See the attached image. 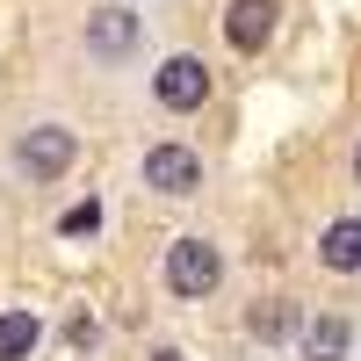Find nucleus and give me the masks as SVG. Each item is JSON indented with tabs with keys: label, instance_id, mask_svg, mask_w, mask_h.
<instances>
[{
	"label": "nucleus",
	"instance_id": "obj_1",
	"mask_svg": "<svg viewBox=\"0 0 361 361\" xmlns=\"http://www.w3.org/2000/svg\"><path fill=\"white\" fill-rule=\"evenodd\" d=\"M159 282L180 296V304H195V296H209L224 282V253L209 246V238H180V246H166V267H159Z\"/></svg>",
	"mask_w": 361,
	"mask_h": 361
},
{
	"label": "nucleus",
	"instance_id": "obj_2",
	"mask_svg": "<svg viewBox=\"0 0 361 361\" xmlns=\"http://www.w3.org/2000/svg\"><path fill=\"white\" fill-rule=\"evenodd\" d=\"M73 159H80V137H73L66 123H29V130L15 137V166H22L29 180H66Z\"/></svg>",
	"mask_w": 361,
	"mask_h": 361
},
{
	"label": "nucleus",
	"instance_id": "obj_3",
	"mask_svg": "<svg viewBox=\"0 0 361 361\" xmlns=\"http://www.w3.org/2000/svg\"><path fill=\"white\" fill-rule=\"evenodd\" d=\"M152 94H159V109H173V116L202 109V102H209V66H202V58H188V51H173L166 66L152 73Z\"/></svg>",
	"mask_w": 361,
	"mask_h": 361
},
{
	"label": "nucleus",
	"instance_id": "obj_4",
	"mask_svg": "<svg viewBox=\"0 0 361 361\" xmlns=\"http://www.w3.org/2000/svg\"><path fill=\"white\" fill-rule=\"evenodd\" d=\"M145 188L152 195H195L202 188V159L188 145H152L145 152Z\"/></svg>",
	"mask_w": 361,
	"mask_h": 361
},
{
	"label": "nucleus",
	"instance_id": "obj_5",
	"mask_svg": "<svg viewBox=\"0 0 361 361\" xmlns=\"http://www.w3.org/2000/svg\"><path fill=\"white\" fill-rule=\"evenodd\" d=\"M275 15H282L275 0H231V8H224V44L246 51V58L267 51V37H275Z\"/></svg>",
	"mask_w": 361,
	"mask_h": 361
},
{
	"label": "nucleus",
	"instance_id": "obj_6",
	"mask_svg": "<svg viewBox=\"0 0 361 361\" xmlns=\"http://www.w3.org/2000/svg\"><path fill=\"white\" fill-rule=\"evenodd\" d=\"M87 51L94 58H130L137 51V15L130 8H94L87 15Z\"/></svg>",
	"mask_w": 361,
	"mask_h": 361
},
{
	"label": "nucleus",
	"instance_id": "obj_7",
	"mask_svg": "<svg viewBox=\"0 0 361 361\" xmlns=\"http://www.w3.org/2000/svg\"><path fill=\"white\" fill-rule=\"evenodd\" d=\"M318 260L333 267V275H361V217L325 224V238H318Z\"/></svg>",
	"mask_w": 361,
	"mask_h": 361
},
{
	"label": "nucleus",
	"instance_id": "obj_8",
	"mask_svg": "<svg viewBox=\"0 0 361 361\" xmlns=\"http://www.w3.org/2000/svg\"><path fill=\"white\" fill-rule=\"evenodd\" d=\"M347 347H354V325L347 318H304V361H347Z\"/></svg>",
	"mask_w": 361,
	"mask_h": 361
},
{
	"label": "nucleus",
	"instance_id": "obj_9",
	"mask_svg": "<svg viewBox=\"0 0 361 361\" xmlns=\"http://www.w3.org/2000/svg\"><path fill=\"white\" fill-rule=\"evenodd\" d=\"M304 333V318H296L289 296H260L253 304V340H296Z\"/></svg>",
	"mask_w": 361,
	"mask_h": 361
},
{
	"label": "nucleus",
	"instance_id": "obj_10",
	"mask_svg": "<svg viewBox=\"0 0 361 361\" xmlns=\"http://www.w3.org/2000/svg\"><path fill=\"white\" fill-rule=\"evenodd\" d=\"M37 347V318L29 311H0V361H29Z\"/></svg>",
	"mask_w": 361,
	"mask_h": 361
},
{
	"label": "nucleus",
	"instance_id": "obj_11",
	"mask_svg": "<svg viewBox=\"0 0 361 361\" xmlns=\"http://www.w3.org/2000/svg\"><path fill=\"white\" fill-rule=\"evenodd\" d=\"M94 224H102V202H80V209H66V224H58V231H66V238H87Z\"/></svg>",
	"mask_w": 361,
	"mask_h": 361
},
{
	"label": "nucleus",
	"instance_id": "obj_12",
	"mask_svg": "<svg viewBox=\"0 0 361 361\" xmlns=\"http://www.w3.org/2000/svg\"><path fill=\"white\" fill-rule=\"evenodd\" d=\"M152 361H188V354H173V347H159V354H152Z\"/></svg>",
	"mask_w": 361,
	"mask_h": 361
},
{
	"label": "nucleus",
	"instance_id": "obj_13",
	"mask_svg": "<svg viewBox=\"0 0 361 361\" xmlns=\"http://www.w3.org/2000/svg\"><path fill=\"white\" fill-rule=\"evenodd\" d=\"M354 180H361V145H354Z\"/></svg>",
	"mask_w": 361,
	"mask_h": 361
}]
</instances>
